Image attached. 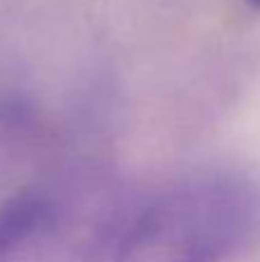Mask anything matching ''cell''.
Wrapping results in <instances>:
<instances>
[{"label":"cell","mask_w":260,"mask_h":262,"mask_svg":"<svg viewBox=\"0 0 260 262\" xmlns=\"http://www.w3.org/2000/svg\"><path fill=\"white\" fill-rule=\"evenodd\" d=\"M124 219L51 191H26L0 207V262L109 260Z\"/></svg>","instance_id":"7a4b0ae2"},{"label":"cell","mask_w":260,"mask_h":262,"mask_svg":"<svg viewBox=\"0 0 260 262\" xmlns=\"http://www.w3.org/2000/svg\"><path fill=\"white\" fill-rule=\"evenodd\" d=\"M260 228V189L240 172L189 177L122 221L106 262H226Z\"/></svg>","instance_id":"6da1fadb"},{"label":"cell","mask_w":260,"mask_h":262,"mask_svg":"<svg viewBox=\"0 0 260 262\" xmlns=\"http://www.w3.org/2000/svg\"><path fill=\"white\" fill-rule=\"evenodd\" d=\"M247 3H249V5H253L256 9H260V0H247Z\"/></svg>","instance_id":"3957f363"}]
</instances>
